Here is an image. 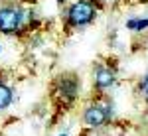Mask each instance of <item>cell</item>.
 Masks as SVG:
<instances>
[{"label": "cell", "instance_id": "obj_1", "mask_svg": "<svg viewBox=\"0 0 148 136\" xmlns=\"http://www.w3.org/2000/svg\"><path fill=\"white\" fill-rule=\"evenodd\" d=\"M99 2L97 0H71L63 6L61 22L65 30H85L97 22L99 18Z\"/></svg>", "mask_w": 148, "mask_h": 136}, {"label": "cell", "instance_id": "obj_2", "mask_svg": "<svg viewBox=\"0 0 148 136\" xmlns=\"http://www.w3.org/2000/svg\"><path fill=\"white\" fill-rule=\"evenodd\" d=\"M28 34L26 28V6L16 0L0 2V36L4 38H20Z\"/></svg>", "mask_w": 148, "mask_h": 136}, {"label": "cell", "instance_id": "obj_3", "mask_svg": "<svg viewBox=\"0 0 148 136\" xmlns=\"http://www.w3.org/2000/svg\"><path fill=\"white\" fill-rule=\"evenodd\" d=\"M53 95L61 105H65V107L73 105L81 95V77L71 71L59 73L53 81Z\"/></svg>", "mask_w": 148, "mask_h": 136}, {"label": "cell", "instance_id": "obj_4", "mask_svg": "<svg viewBox=\"0 0 148 136\" xmlns=\"http://www.w3.org/2000/svg\"><path fill=\"white\" fill-rule=\"evenodd\" d=\"M81 120H83V124L87 128H93V130L105 128L113 120V105L105 101H91L83 109Z\"/></svg>", "mask_w": 148, "mask_h": 136}, {"label": "cell", "instance_id": "obj_5", "mask_svg": "<svg viewBox=\"0 0 148 136\" xmlns=\"http://www.w3.org/2000/svg\"><path fill=\"white\" fill-rule=\"evenodd\" d=\"M116 69L111 65V63H105V61H99L95 63L91 69V81H93V89H97L99 93H105V91L113 89L116 85Z\"/></svg>", "mask_w": 148, "mask_h": 136}, {"label": "cell", "instance_id": "obj_6", "mask_svg": "<svg viewBox=\"0 0 148 136\" xmlns=\"http://www.w3.org/2000/svg\"><path fill=\"white\" fill-rule=\"evenodd\" d=\"M125 28L130 34H144L148 32V18L146 16H130V18H126Z\"/></svg>", "mask_w": 148, "mask_h": 136}, {"label": "cell", "instance_id": "obj_7", "mask_svg": "<svg viewBox=\"0 0 148 136\" xmlns=\"http://www.w3.org/2000/svg\"><path fill=\"white\" fill-rule=\"evenodd\" d=\"M12 103H14V87L8 81L0 79V111L10 109Z\"/></svg>", "mask_w": 148, "mask_h": 136}, {"label": "cell", "instance_id": "obj_8", "mask_svg": "<svg viewBox=\"0 0 148 136\" xmlns=\"http://www.w3.org/2000/svg\"><path fill=\"white\" fill-rule=\"evenodd\" d=\"M138 91H140V93H142V95L148 99V73L140 81H138Z\"/></svg>", "mask_w": 148, "mask_h": 136}, {"label": "cell", "instance_id": "obj_9", "mask_svg": "<svg viewBox=\"0 0 148 136\" xmlns=\"http://www.w3.org/2000/svg\"><path fill=\"white\" fill-rule=\"evenodd\" d=\"M53 2H56L57 6H65V4H67L69 0H53Z\"/></svg>", "mask_w": 148, "mask_h": 136}, {"label": "cell", "instance_id": "obj_10", "mask_svg": "<svg viewBox=\"0 0 148 136\" xmlns=\"http://www.w3.org/2000/svg\"><path fill=\"white\" fill-rule=\"evenodd\" d=\"M56 136H71V134H69V132H57Z\"/></svg>", "mask_w": 148, "mask_h": 136}, {"label": "cell", "instance_id": "obj_11", "mask_svg": "<svg viewBox=\"0 0 148 136\" xmlns=\"http://www.w3.org/2000/svg\"><path fill=\"white\" fill-rule=\"evenodd\" d=\"M2 51H4V47H2V42H0V57H2Z\"/></svg>", "mask_w": 148, "mask_h": 136}]
</instances>
